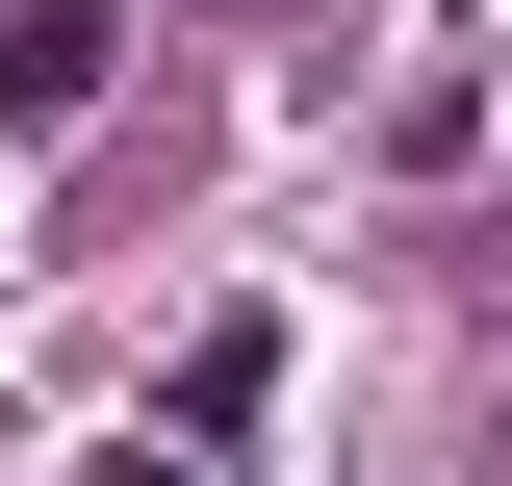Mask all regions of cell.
Returning <instances> with one entry per match:
<instances>
[{
  "label": "cell",
  "mask_w": 512,
  "mask_h": 486,
  "mask_svg": "<svg viewBox=\"0 0 512 486\" xmlns=\"http://www.w3.org/2000/svg\"><path fill=\"white\" fill-rule=\"evenodd\" d=\"M103 103V0H26V26H0V128H77Z\"/></svg>",
  "instance_id": "1"
}]
</instances>
